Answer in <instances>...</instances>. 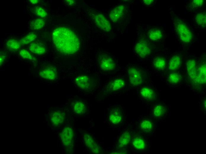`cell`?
<instances>
[{
  "label": "cell",
  "mask_w": 206,
  "mask_h": 154,
  "mask_svg": "<svg viewBox=\"0 0 206 154\" xmlns=\"http://www.w3.org/2000/svg\"><path fill=\"white\" fill-rule=\"evenodd\" d=\"M52 38L56 49L63 54H74L80 47V41L77 36L71 30L65 27H59L54 29Z\"/></svg>",
  "instance_id": "cell-1"
},
{
  "label": "cell",
  "mask_w": 206,
  "mask_h": 154,
  "mask_svg": "<svg viewBox=\"0 0 206 154\" xmlns=\"http://www.w3.org/2000/svg\"><path fill=\"white\" fill-rule=\"evenodd\" d=\"M173 21L175 30L181 41L186 44L190 42L192 35L187 25L177 17H174Z\"/></svg>",
  "instance_id": "cell-2"
},
{
  "label": "cell",
  "mask_w": 206,
  "mask_h": 154,
  "mask_svg": "<svg viewBox=\"0 0 206 154\" xmlns=\"http://www.w3.org/2000/svg\"><path fill=\"white\" fill-rule=\"evenodd\" d=\"M62 144L69 153H72L74 147V134L70 127H65L60 134Z\"/></svg>",
  "instance_id": "cell-3"
},
{
  "label": "cell",
  "mask_w": 206,
  "mask_h": 154,
  "mask_svg": "<svg viewBox=\"0 0 206 154\" xmlns=\"http://www.w3.org/2000/svg\"><path fill=\"white\" fill-rule=\"evenodd\" d=\"M98 61L99 67L103 71L110 72L114 70L116 67L114 60L111 56L106 54H99Z\"/></svg>",
  "instance_id": "cell-4"
},
{
  "label": "cell",
  "mask_w": 206,
  "mask_h": 154,
  "mask_svg": "<svg viewBox=\"0 0 206 154\" xmlns=\"http://www.w3.org/2000/svg\"><path fill=\"white\" fill-rule=\"evenodd\" d=\"M76 85L79 89L85 91L91 89L94 85V81L89 76L86 75H78L75 79Z\"/></svg>",
  "instance_id": "cell-5"
},
{
  "label": "cell",
  "mask_w": 206,
  "mask_h": 154,
  "mask_svg": "<svg viewBox=\"0 0 206 154\" xmlns=\"http://www.w3.org/2000/svg\"><path fill=\"white\" fill-rule=\"evenodd\" d=\"M128 74L130 83L133 86H137L141 84L143 79L142 75L137 68L134 66L129 67Z\"/></svg>",
  "instance_id": "cell-6"
},
{
  "label": "cell",
  "mask_w": 206,
  "mask_h": 154,
  "mask_svg": "<svg viewBox=\"0 0 206 154\" xmlns=\"http://www.w3.org/2000/svg\"><path fill=\"white\" fill-rule=\"evenodd\" d=\"M134 50L137 55L141 58L147 57L152 51L149 44L145 41L138 42L134 46Z\"/></svg>",
  "instance_id": "cell-7"
},
{
  "label": "cell",
  "mask_w": 206,
  "mask_h": 154,
  "mask_svg": "<svg viewBox=\"0 0 206 154\" xmlns=\"http://www.w3.org/2000/svg\"><path fill=\"white\" fill-rule=\"evenodd\" d=\"M186 70L189 78L194 82L197 83L198 66L194 59H190L186 62Z\"/></svg>",
  "instance_id": "cell-8"
},
{
  "label": "cell",
  "mask_w": 206,
  "mask_h": 154,
  "mask_svg": "<svg viewBox=\"0 0 206 154\" xmlns=\"http://www.w3.org/2000/svg\"><path fill=\"white\" fill-rule=\"evenodd\" d=\"M125 6L123 4L119 5L112 9L109 14V17L113 23H118L120 20L125 15Z\"/></svg>",
  "instance_id": "cell-9"
},
{
  "label": "cell",
  "mask_w": 206,
  "mask_h": 154,
  "mask_svg": "<svg viewBox=\"0 0 206 154\" xmlns=\"http://www.w3.org/2000/svg\"><path fill=\"white\" fill-rule=\"evenodd\" d=\"M39 75L44 79L54 81L57 77V70L56 68L54 66H49L41 70L39 72Z\"/></svg>",
  "instance_id": "cell-10"
},
{
  "label": "cell",
  "mask_w": 206,
  "mask_h": 154,
  "mask_svg": "<svg viewBox=\"0 0 206 154\" xmlns=\"http://www.w3.org/2000/svg\"><path fill=\"white\" fill-rule=\"evenodd\" d=\"M83 139L86 146L90 151L95 153H98L100 152V148L90 134L84 133Z\"/></svg>",
  "instance_id": "cell-11"
},
{
  "label": "cell",
  "mask_w": 206,
  "mask_h": 154,
  "mask_svg": "<svg viewBox=\"0 0 206 154\" xmlns=\"http://www.w3.org/2000/svg\"><path fill=\"white\" fill-rule=\"evenodd\" d=\"M95 23L99 28L104 31L109 32L111 29V25L104 15L98 13L94 17Z\"/></svg>",
  "instance_id": "cell-12"
},
{
  "label": "cell",
  "mask_w": 206,
  "mask_h": 154,
  "mask_svg": "<svg viewBox=\"0 0 206 154\" xmlns=\"http://www.w3.org/2000/svg\"><path fill=\"white\" fill-rule=\"evenodd\" d=\"M125 84V81L123 78H117L112 80L109 83L107 89L109 92L117 91L123 88Z\"/></svg>",
  "instance_id": "cell-13"
},
{
  "label": "cell",
  "mask_w": 206,
  "mask_h": 154,
  "mask_svg": "<svg viewBox=\"0 0 206 154\" xmlns=\"http://www.w3.org/2000/svg\"><path fill=\"white\" fill-rule=\"evenodd\" d=\"M110 121L113 124H118L122 120V116L120 110L114 108L111 110L109 116Z\"/></svg>",
  "instance_id": "cell-14"
},
{
  "label": "cell",
  "mask_w": 206,
  "mask_h": 154,
  "mask_svg": "<svg viewBox=\"0 0 206 154\" xmlns=\"http://www.w3.org/2000/svg\"><path fill=\"white\" fill-rule=\"evenodd\" d=\"M72 110L75 114L82 115L87 112V106L85 102L81 100H75L72 105Z\"/></svg>",
  "instance_id": "cell-15"
},
{
  "label": "cell",
  "mask_w": 206,
  "mask_h": 154,
  "mask_svg": "<svg viewBox=\"0 0 206 154\" xmlns=\"http://www.w3.org/2000/svg\"><path fill=\"white\" fill-rule=\"evenodd\" d=\"M66 114L63 112L56 111L53 113L51 116L52 123L55 127H57L64 121Z\"/></svg>",
  "instance_id": "cell-16"
},
{
  "label": "cell",
  "mask_w": 206,
  "mask_h": 154,
  "mask_svg": "<svg viewBox=\"0 0 206 154\" xmlns=\"http://www.w3.org/2000/svg\"><path fill=\"white\" fill-rule=\"evenodd\" d=\"M140 93L142 97L146 100L153 101L156 98V95L154 91L149 87L142 88L140 91Z\"/></svg>",
  "instance_id": "cell-17"
},
{
  "label": "cell",
  "mask_w": 206,
  "mask_h": 154,
  "mask_svg": "<svg viewBox=\"0 0 206 154\" xmlns=\"http://www.w3.org/2000/svg\"><path fill=\"white\" fill-rule=\"evenodd\" d=\"M181 63V57L176 55L171 58L169 63L168 69L172 71L178 70L180 68Z\"/></svg>",
  "instance_id": "cell-18"
},
{
  "label": "cell",
  "mask_w": 206,
  "mask_h": 154,
  "mask_svg": "<svg viewBox=\"0 0 206 154\" xmlns=\"http://www.w3.org/2000/svg\"><path fill=\"white\" fill-rule=\"evenodd\" d=\"M148 36L151 40L158 41L162 38V32L160 28H154L151 29L149 31Z\"/></svg>",
  "instance_id": "cell-19"
},
{
  "label": "cell",
  "mask_w": 206,
  "mask_h": 154,
  "mask_svg": "<svg viewBox=\"0 0 206 154\" xmlns=\"http://www.w3.org/2000/svg\"><path fill=\"white\" fill-rule=\"evenodd\" d=\"M206 72V64H201L198 68L197 83L201 84L205 83Z\"/></svg>",
  "instance_id": "cell-20"
},
{
  "label": "cell",
  "mask_w": 206,
  "mask_h": 154,
  "mask_svg": "<svg viewBox=\"0 0 206 154\" xmlns=\"http://www.w3.org/2000/svg\"><path fill=\"white\" fill-rule=\"evenodd\" d=\"M131 141V135L128 131L124 132L120 137L118 143V147L120 148L126 146Z\"/></svg>",
  "instance_id": "cell-21"
},
{
  "label": "cell",
  "mask_w": 206,
  "mask_h": 154,
  "mask_svg": "<svg viewBox=\"0 0 206 154\" xmlns=\"http://www.w3.org/2000/svg\"><path fill=\"white\" fill-rule=\"evenodd\" d=\"M29 49L32 53L38 55H41L46 52L44 47L37 43L31 44L29 47Z\"/></svg>",
  "instance_id": "cell-22"
},
{
  "label": "cell",
  "mask_w": 206,
  "mask_h": 154,
  "mask_svg": "<svg viewBox=\"0 0 206 154\" xmlns=\"http://www.w3.org/2000/svg\"><path fill=\"white\" fill-rule=\"evenodd\" d=\"M167 113V109L165 106L161 105H158L154 108L153 114L156 117L160 118L165 116Z\"/></svg>",
  "instance_id": "cell-23"
},
{
  "label": "cell",
  "mask_w": 206,
  "mask_h": 154,
  "mask_svg": "<svg viewBox=\"0 0 206 154\" xmlns=\"http://www.w3.org/2000/svg\"><path fill=\"white\" fill-rule=\"evenodd\" d=\"M205 13H197L194 18V20L197 25L201 27L205 28L206 25V16Z\"/></svg>",
  "instance_id": "cell-24"
},
{
  "label": "cell",
  "mask_w": 206,
  "mask_h": 154,
  "mask_svg": "<svg viewBox=\"0 0 206 154\" xmlns=\"http://www.w3.org/2000/svg\"><path fill=\"white\" fill-rule=\"evenodd\" d=\"M153 124L152 122L148 120H144L140 123V128L143 131L149 133L153 129Z\"/></svg>",
  "instance_id": "cell-25"
},
{
  "label": "cell",
  "mask_w": 206,
  "mask_h": 154,
  "mask_svg": "<svg viewBox=\"0 0 206 154\" xmlns=\"http://www.w3.org/2000/svg\"><path fill=\"white\" fill-rule=\"evenodd\" d=\"M133 145L135 148L139 150H142L145 148L146 144L144 140L140 137H136L133 141Z\"/></svg>",
  "instance_id": "cell-26"
},
{
  "label": "cell",
  "mask_w": 206,
  "mask_h": 154,
  "mask_svg": "<svg viewBox=\"0 0 206 154\" xmlns=\"http://www.w3.org/2000/svg\"><path fill=\"white\" fill-rule=\"evenodd\" d=\"M153 64L154 67L157 69L163 70L165 68L166 62L165 60L163 58L157 57L154 58Z\"/></svg>",
  "instance_id": "cell-27"
},
{
  "label": "cell",
  "mask_w": 206,
  "mask_h": 154,
  "mask_svg": "<svg viewBox=\"0 0 206 154\" xmlns=\"http://www.w3.org/2000/svg\"><path fill=\"white\" fill-rule=\"evenodd\" d=\"M43 19L39 18L33 20L30 23V28L33 30H36L42 28L44 25Z\"/></svg>",
  "instance_id": "cell-28"
},
{
  "label": "cell",
  "mask_w": 206,
  "mask_h": 154,
  "mask_svg": "<svg viewBox=\"0 0 206 154\" xmlns=\"http://www.w3.org/2000/svg\"><path fill=\"white\" fill-rule=\"evenodd\" d=\"M37 38L36 34L33 33H30L26 36L21 38L20 41L21 44L25 45L30 43Z\"/></svg>",
  "instance_id": "cell-29"
},
{
  "label": "cell",
  "mask_w": 206,
  "mask_h": 154,
  "mask_svg": "<svg viewBox=\"0 0 206 154\" xmlns=\"http://www.w3.org/2000/svg\"><path fill=\"white\" fill-rule=\"evenodd\" d=\"M20 42L14 39L8 40L6 43L7 48L11 50L15 51L18 49L20 46Z\"/></svg>",
  "instance_id": "cell-30"
},
{
  "label": "cell",
  "mask_w": 206,
  "mask_h": 154,
  "mask_svg": "<svg viewBox=\"0 0 206 154\" xmlns=\"http://www.w3.org/2000/svg\"><path fill=\"white\" fill-rule=\"evenodd\" d=\"M181 78L180 74L177 73H172L169 75L168 77V81L173 84H176L179 82Z\"/></svg>",
  "instance_id": "cell-31"
},
{
  "label": "cell",
  "mask_w": 206,
  "mask_h": 154,
  "mask_svg": "<svg viewBox=\"0 0 206 154\" xmlns=\"http://www.w3.org/2000/svg\"><path fill=\"white\" fill-rule=\"evenodd\" d=\"M19 54L20 56L24 59L29 60H34L35 58L27 50L22 49L20 51Z\"/></svg>",
  "instance_id": "cell-32"
},
{
  "label": "cell",
  "mask_w": 206,
  "mask_h": 154,
  "mask_svg": "<svg viewBox=\"0 0 206 154\" xmlns=\"http://www.w3.org/2000/svg\"><path fill=\"white\" fill-rule=\"evenodd\" d=\"M34 11L36 15L41 17H46L47 14L46 12L43 8L39 7H36Z\"/></svg>",
  "instance_id": "cell-33"
},
{
  "label": "cell",
  "mask_w": 206,
  "mask_h": 154,
  "mask_svg": "<svg viewBox=\"0 0 206 154\" xmlns=\"http://www.w3.org/2000/svg\"><path fill=\"white\" fill-rule=\"evenodd\" d=\"M204 1L203 0H194L191 1L192 6L194 8H201L203 5Z\"/></svg>",
  "instance_id": "cell-34"
},
{
  "label": "cell",
  "mask_w": 206,
  "mask_h": 154,
  "mask_svg": "<svg viewBox=\"0 0 206 154\" xmlns=\"http://www.w3.org/2000/svg\"><path fill=\"white\" fill-rule=\"evenodd\" d=\"M6 57L5 55L3 53H1L0 56V64L1 65L3 63Z\"/></svg>",
  "instance_id": "cell-35"
},
{
  "label": "cell",
  "mask_w": 206,
  "mask_h": 154,
  "mask_svg": "<svg viewBox=\"0 0 206 154\" xmlns=\"http://www.w3.org/2000/svg\"><path fill=\"white\" fill-rule=\"evenodd\" d=\"M143 2L144 4L147 5H150L152 4L154 2L153 0H144Z\"/></svg>",
  "instance_id": "cell-36"
},
{
  "label": "cell",
  "mask_w": 206,
  "mask_h": 154,
  "mask_svg": "<svg viewBox=\"0 0 206 154\" xmlns=\"http://www.w3.org/2000/svg\"><path fill=\"white\" fill-rule=\"evenodd\" d=\"M66 2L67 4L69 5H72L74 1L73 0H66Z\"/></svg>",
  "instance_id": "cell-37"
},
{
  "label": "cell",
  "mask_w": 206,
  "mask_h": 154,
  "mask_svg": "<svg viewBox=\"0 0 206 154\" xmlns=\"http://www.w3.org/2000/svg\"><path fill=\"white\" fill-rule=\"evenodd\" d=\"M29 1L32 4H37L38 2L39 1L38 0H30Z\"/></svg>",
  "instance_id": "cell-38"
}]
</instances>
